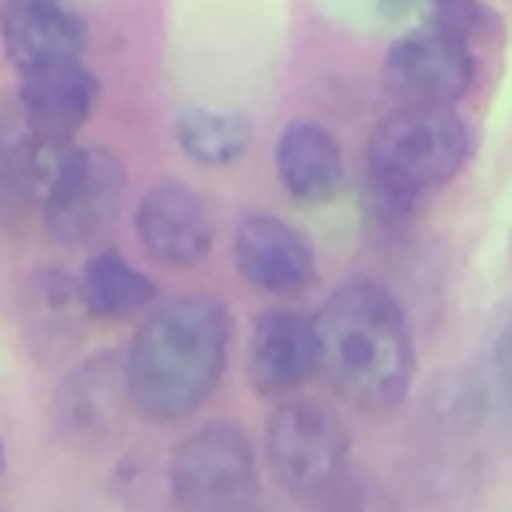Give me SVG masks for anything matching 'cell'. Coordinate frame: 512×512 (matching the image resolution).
<instances>
[{
	"label": "cell",
	"mask_w": 512,
	"mask_h": 512,
	"mask_svg": "<svg viewBox=\"0 0 512 512\" xmlns=\"http://www.w3.org/2000/svg\"><path fill=\"white\" fill-rule=\"evenodd\" d=\"M300 500H304L300 512H400L392 492L376 476L356 472V468L336 472L328 484H320L316 492H308Z\"/></svg>",
	"instance_id": "obj_19"
},
{
	"label": "cell",
	"mask_w": 512,
	"mask_h": 512,
	"mask_svg": "<svg viewBox=\"0 0 512 512\" xmlns=\"http://www.w3.org/2000/svg\"><path fill=\"white\" fill-rule=\"evenodd\" d=\"M84 312L76 280H68L56 268H40L24 288V324L32 344H48V356L56 344H68L76 336V316ZM88 316V312H84Z\"/></svg>",
	"instance_id": "obj_18"
},
{
	"label": "cell",
	"mask_w": 512,
	"mask_h": 512,
	"mask_svg": "<svg viewBox=\"0 0 512 512\" xmlns=\"http://www.w3.org/2000/svg\"><path fill=\"white\" fill-rule=\"evenodd\" d=\"M0 472H4V440H0Z\"/></svg>",
	"instance_id": "obj_22"
},
{
	"label": "cell",
	"mask_w": 512,
	"mask_h": 512,
	"mask_svg": "<svg viewBox=\"0 0 512 512\" xmlns=\"http://www.w3.org/2000/svg\"><path fill=\"white\" fill-rule=\"evenodd\" d=\"M320 372L316 324L296 308H268L252 320L248 384L260 396H292Z\"/></svg>",
	"instance_id": "obj_12"
},
{
	"label": "cell",
	"mask_w": 512,
	"mask_h": 512,
	"mask_svg": "<svg viewBox=\"0 0 512 512\" xmlns=\"http://www.w3.org/2000/svg\"><path fill=\"white\" fill-rule=\"evenodd\" d=\"M272 164H276L280 188L300 204H324L344 188V148L316 120L288 124L276 136Z\"/></svg>",
	"instance_id": "obj_15"
},
{
	"label": "cell",
	"mask_w": 512,
	"mask_h": 512,
	"mask_svg": "<svg viewBox=\"0 0 512 512\" xmlns=\"http://www.w3.org/2000/svg\"><path fill=\"white\" fill-rule=\"evenodd\" d=\"M176 144L200 168L236 164L252 148V124L240 112L220 108H184L176 116Z\"/></svg>",
	"instance_id": "obj_17"
},
{
	"label": "cell",
	"mask_w": 512,
	"mask_h": 512,
	"mask_svg": "<svg viewBox=\"0 0 512 512\" xmlns=\"http://www.w3.org/2000/svg\"><path fill=\"white\" fill-rule=\"evenodd\" d=\"M472 16V4L448 0L432 12V20L396 36L384 56L388 88L408 104H456L476 76Z\"/></svg>",
	"instance_id": "obj_4"
},
{
	"label": "cell",
	"mask_w": 512,
	"mask_h": 512,
	"mask_svg": "<svg viewBox=\"0 0 512 512\" xmlns=\"http://www.w3.org/2000/svg\"><path fill=\"white\" fill-rule=\"evenodd\" d=\"M452 412L468 432L512 444V300L492 312L472 364L456 376Z\"/></svg>",
	"instance_id": "obj_8"
},
{
	"label": "cell",
	"mask_w": 512,
	"mask_h": 512,
	"mask_svg": "<svg viewBox=\"0 0 512 512\" xmlns=\"http://www.w3.org/2000/svg\"><path fill=\"white\" fill-rule=\"evenodd\" d=\"M388 12H404V8H412V4H432V8H440V4H448V0H380Z\"/></svg>",
	"instance_id": "obj_20"
},
{
	"label": "cell",
	"mask_w": 512,
	"mask_h": 512,
	"mask_svg": "<svg viewBox=\"0 0 512 512\" xmlns=\"http://www.w3.org/2000/svg\"><path fill=\"white\" fill-rule=\"evenodd\" d=\"M472 136L452 104H404L384 116L368 140V176L376 208L408 212L420 196L448 184L468 160Z\"/></svg>",
	"instance_id": "obj_3"
},
{
	"label": "cell",
	"mask_w": 512,
	"mask_h": 512,
	"mask_svg": "<svg viewBox=\"0 0 512 512\" xmlns=\"http://www.w3.org/2000/svg\"><path fill=\"white\" fill-rule=\"evenodd\" d=\"M312 324L320 348V376L332 384L336 396L368 412H388L408 396L416 368L412 328L400 300L384 284H340L320 304Z\"/></svg>",
	"instance_id": "obj_2"
},
{
	"label": "cell",
	"mask_w": 512,
	"mask_h": 512,
	"mask_svg": "<svg viewBox=\"0 0 512 512\" xmlns=\"http://www.w3.org/2000/svg\"><path fill=\"white\" fill-rule=\"evenodd\" d=\"M84 20L60 0H0V44L24 72L84 52Z\"/></svg>",
	"instance_id": "obj_14"
},
{
	"label": "cell",
	"mask_w": 512,
	"mask_h": 512,
	"mask_svg": "<svg viewBox=\"0 0 512 512\" xmlns=\"http://www.w3.org/2000/svg\"><path fill=\"white\" fill-rule=\"evenodd\" d=\"M168 496L180 512H232L256 496V452L236 424H204L168 456Z\"/></svg>",
	"instance_id": "obj_5"
},
{
	"label": "cell",
	"mask_w": 512,
	"mask_h": 512,
	"mask_svg": "<svg viewBox=\"0 0 512 512\" xmlns=\"http://www.w3.org/2000/svg\"><path fill=\"white\" fill-rule=\"evenodd\" d=\"M264 464L292 496H308L348 468L344 420L308 396H284L264 424Z\"/></svg>",
	"instance_id": "obj_6"
},
{
	"label": "cell",
	"mask_w": 512,
	"mask_h": 512,
	"mask_svg": "<svg viewBox=\"0 0 512 512\" xmlns=\"http://www.w3.org/2000/svg\"><path fill=\"white\" fill-rule=\"evenodd\" d=\"M120 204H124V164L104 148L72 144L40 212L52 240L92 244L116 224Z\"/></svg>",
	"instance_id": "obj_7"
},
{
	"label": "cell",
	"mask_w": 512,
	"mask_h": 512,
	"mask_svg": "<svg viewBox=\"0 0 512 512\" xmlns=\"http://www.w3.org/2000/svg\"><path fill=\"white\" fill-rule=\"evenodd\" d=\"M232 512H264V508H256V504H240V508H232Z\"/></svg>",
	"instance_id": "obj_21"
},
{
	"label": "cell",
	"mask_w": 512,
	"mask_h": 512,
	"mask_svg": "<svg viewBox=\"0 0 512 512\" xmlns=\"http://www.w3.org/2000/svg\"><path fill=\"white\" fill-rule=\"evenodd\" d=\"M232 344V316L216 296L152 304L124 352L132 408L152 424L192 416L220 384Z\"/></svg>",
	"instance_id": "obj_1"
},
{
	"label": "cell",
	"mask_w": 512,
	"mask_h": 512,
	"mask_svg": "<svg viewBox=\"0 0 512 512\" xmlns=\"http://www.w3.org/2000/svg\"><path fill=\"white\" fill-rule=\"evenodd\" d=\"M96 96H100V84L80 64V56L36 64V68L20 72L24 124L36 136H48V140H72L84 128V120L92 116Z\"/></svg>",
	"instance_id": "obj_13"
},
{
	"label": "cell",
	"mask_w": 512,
	"mask_h": 512,
	"mask_svg": "<svg viewBox=\"0 0 512 512\" xmlns=\"http://www.w3.org/2000/svg\"><path fill=\"white\" fill-rule=\"evenodd\" d=\"M128 408H132V396H128L124 356L96 352L60 380L52 400V420L60 436L76 444H100L120 428Z\"/></svg>",
	"instance_id": "obj_11"
},
{
	"label": "cell",
	"mask_w": 512,
	"mask_h": 512,
	"mask_svg": "<svg viewBox=\"0 0 512 512\" xmlns=\"http://www.w3.org/2000/svg\"><path fill=\"white\" fill-rule=\"evenodd\" d=\"M136 240L140 248L172 268H192L212 252L216 228L204 196L192 184L160 180L136 204Z\"/></svg>",
	"instance_id": "obj_9"
},
{
	"label": "cell",
	"mask_w": 512,
	"mask_h": 512,
	"mask_svg": "<svg viewBox=\"0 0 512 512\" xmlns=\"http://www.w3.org/2000/svg\"><path fill=\"white\" fill-rule=\"evenodd\" d=\"M76 288H80L84 312L96 320H128L156 304V280L116 248L92 252L80 268Z\"/></svg>",
	"instance_id": "obj_16"
},
{
	"label": "cell",
	"mask_w": 512,
	"mask_h": 512,
	"mask_svg": "<svg viewBox=\"0 0 512 512\" xmlns=\"http://www.w3.org/2000/svg\"><path fill=\"white\" fill-rule=\"evenodd\" d=\"M232 260L236 272L268 296H296L316 276V248L312 240L268 212H248L232 232Z\"/></svg>",
	"instance_id": "obj_10"
}]
</instances>
